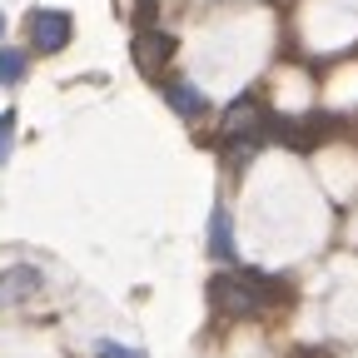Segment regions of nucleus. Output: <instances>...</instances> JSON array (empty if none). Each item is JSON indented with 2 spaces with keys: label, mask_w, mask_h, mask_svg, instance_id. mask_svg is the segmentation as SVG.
Instances as JSON below:
<instances>
[{
  "label": "nucleus",
  "mask_w": 358,
  "mask_h": 358,
  "mask_svg": "<svg viewBox=\"0 0 358 358\" xmlns=\"http://www.w3.org/2000/svg\"><path fill=\"white\" fill-rule=\"evenodd\" d=\"M0 30H6V15H0Z\"/></svg>",
  "instance_id": "nucleus-12"
},
{
  "label": "nucleus",
  "mask_w": 358,
  "mask_h": 358,
  "mask_svg": "<svg viewBox=\"0 0 358 358\" xmlns=\"http://www.w3.org/2000/svg\"><path fill=\"white\" fill-rule=\"evenodd\" d=\"M25 80V50H0V85Z\"/></svg>",
  "instance_id": "nucleus-8"
},
{
  "label": "nucleus",
  "mask_w": 358,
  "mask_h": 358,
  "mask_svg": "<svg viewBox=\"0 0 358 358\" xmlns=\"http://www.w3.org/2000/svg\"><path fill=\"white\" fill-rule=\"evenodd\" d=\"M150 15H155V0H134V20H140V30H150Z\"/></svg>",
  "instance_id": "nucleus-11"
},
{
  "label": "nucleus",
  "mask_w": 358,
  "mask_h": 358,
  "mask_svg": "<svg viewBox=\"0 0 358 358\" xmlns=\"http://www.w3.org/2000/svg\"><path fill=\"white\" fill-rule=\"evenodd\" d=\"M30 40L40 55H60L70 45V15L65 10H30Z\"/></svg>",
  "instance_id": "nucleus-3"
},
{
  "label": "nucleus",
  "mask_w": 358,
  "mask_h": 358,
  "mask_svg": "<svg viewBox=\"0 0 358 358\" xmlns=\"http://www.w3.org/2000/svg\"><path fill=\"white\" fill-rule=\"evenodd\" d=\"M209 249H214L219 259H234V239H229V214H224V209H214V214H209Z\"/></svg>",
  "instance_id": "nucleus-7"
},
{
  "label": "nucleus",
  "mask_w": 358,
  "mask_h": 358,
  "mask_svg": "<svg viewBox=\"0 0 358 358\" xmlns=\"http://www.w3.org/2000/svg\"><path fill=\"white\" fill-rule=\"evenodd\" d=\"M169 55H174V35H159V30H140V35H134V65H140V70H159Z\"/></svg>",
  "instance_id": "nucleus-4"
},
{
  "label": "nucleus",
  "mask_w": 358,
  "mask_h": 358,
  "mask_svg": "<svg viewBox=\"0 0 358 358\" xmlns=\"http://www.w3.org/2000/svg\"><path fill=\"white\" fill-rule=\"evenodd\" d=\"M15 150V110H0V164Z\"/></svg>",
  "instance_id": "nucleus-9"
},
{
  "label": "nucleus",
  "mask_w": 358,
  "mask_h": 358,
  "mask_svg": "<svg viewBox=\"0 0 358 358\" xmlns=\"http://www.w3.org/2000/svg\"><path fill=\"white\" fill-rule=\"evenodd\" d=\"M95 353H100V358H145V348H134V343H120V338H105Z\"/></svg>",
  "instance_id": "nucleus-10"
},
{
  "label": "nucleus",
  "mask_w": 358,
  "mask_h": 358,
  "mask_svg": "<svg viewBox=\"0 0 358 358\" xmlns=\"http://www.w3.org/2000/svg\"><path fill=\"white\" fill-rule=\"evenodd\" d=\"M164 100H169V110H179V115H199V110H204V90L179 80V85L164 90Z\"/></svg>",
  "instance_id": "nucleus-6"
},
{
  "label": "nucleus",
  "mask_w": 358,
  "mask_h": 358,
  "mask_svg": "<svg viewBox=\"0 0 358 358\" xmlns=\"http://www.w3.org/2000/svg\"><path fill=\"white\" fill-rule=\"evenodd\" d=\"M30 294H40V268H30V264L10 268V274L0 279V308H15V303H25Z\"/></svg>",
  "instance_id": "nucleus-5"
},
{
  "label": "nucleus",
  "mask_w": 358,
  "mask_h": 358,
  "mask_svg": "<svg viewBox=\"0 0 358 358\" xmlns=\"http://www.w3.org/2000/svg\"><path fill=\"white\" fill-rule=\"evenodd\" d=\"M224 140H268V115L259 100H234L224 110Z\"/></svg>",
  "instance_id": "nucleus-2"
},
{
  "label": "nucleus",
  "mask_w": 358,
  "mask_h": 358,
  "mask_svg": "<svg viewBox=\"0 0 358 358\" xmlns=\"http://www.w3.org/2000/svg\"><path fill=\"white\" fill-rule=\"evenodd\" d=\"M279 284L264 279L259 268H229V274H214L209 279V303L219 313H239V319H254V313H268L279 303Z\"/></svg>",
  "instance_id": "nucleus-1"
}]
</instances>
